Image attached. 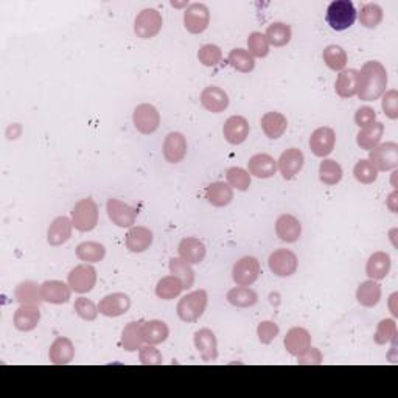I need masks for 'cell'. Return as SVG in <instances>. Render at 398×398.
I'll return each mask as SVG.
<instances>
[{
	"instance_id": "6da1fadb",
	"label": "cell",
	"mask_w": 398,
	"mask_h": 398,
	"mask_svg": "<svg viewBox=\"0 0 398 398\" xmlns=\"http://www.w3.org/2000/svg\"><path fill=\"white\" fill-rule=\"evenodd\" d=\"M358 80V97L361 102H375L388 87V70L378 61H367L362 65Z\"/></svg>"
},
{
	"instance_id": "7a4b0ae2",
	"label": "cell",
	"mask_w": 398,
	"mask_h": 398,
	"mask_svg": "<svg viewBox=\"0 0 398 398\" xmlns=\"http://www.w3.org/2000/svg\"><path fill=\"white\" fill-rule=\"evenodd\" d=\"M207 304H209V296H207L206 289H196L193 293H188L184 296L177 304V316L182 322L192 324L199 320L203 316Z\"/></svg>"
},
{
	"instance_id": "3957f363",
	"label": "cell",
	"mask_w": 398,
	"mask_h": 398,
	"mask_svg": "<svg viewBox=\"0 0 398 398\" xmlns=\"http://www.w3.org/2000/svg\"><path fill=\"white\" fill-rule=\"evenodd\" d=\"M358 11L350 0H335L327 8V22L336 32H344L353 25Z\"/></svg>"
},
{
	"instance_id": "277c9868",
	"label": "cell",
	"mask_w": 398,
	"mask_h": 398,
	"mask_svg": "<svg viewBox=\"0 0 398 398\" xmlns=\"http://www.w3.org/2000/svg\"><path fill=\"white\" fill-rule=\"evenodd\" d=\"M74 228L80 232H91L98 224V206L92 198L80 199L72 209Z\"/></svg>"
},
{
	"instance_id": "5b68a950",
	"label": "cell",
	"mask_w": 398,
	"mask_h": 398,
	"mask_svg": "<svg viewBox=\"0 0 398 398\" xmlns=\"http://www.w3.org/2000/svg\"><path fill=\"white\" fill-rule=\"evenodd\" d=\"M164 19L162 14L154 8L142 10L134 21V33L140 39H151L157 36L160 30H162Z\"/></svg>"
},
{
	"instance_id": "8992f818",
	"label": "cell",
	"mask_w": 398,
	"mask_h": 398,
	"mask_svg": "<svg viewBox=\"0 0 398 398\" xmlns=\"http://www.w3.org/2000/svg\"><path fill=\"white\" fill-rule=\"evenodd\" d=\"M67 282L69 287L72 288V291H75V293L78 294L91 293L95 285H97V269H95L91 263H82L75 266V268L70 271Z\"/></svg>"
},
{
	"instance_id": "52a82bcc",
	"label": "cell",
	"mask_w": 398,
	"mask_h": 398,
	"mask_svg": "<svg viewBox=\"0 0 398 398\" xmlns=\"http://www.w3.org/2000/svg\"><path fill=\"white\" fill-rule=\"evenodd\" d=\"M369 162L378 171H390L398 167V145L395 142H386L369 151Z\"/></svg>"
},
{
	"instance_id": "ba28073f",
	"label": "cell",
	"mask_w": 398,
	"mask_h": 398,
	"mask_svg": "<svg viewBox=\"0 0 398 398\" xmlns=\"http://www.w3.org/2000/svg\"><path fill=\"white\" fill-rule=\"evenodd\" d=\"M268 266L272 274L277 277H289L299 268L297 255L289 249H277L268 258Z\"/></svg>"
},
{
	"instance_id": "9c48e42d",
	"label": "cell",
	"mask_w": 398,
	"mask_h": 398,
	"mask_svg": "<svg viewBox=\"0 0 398 398\" xmlns=\"http://www.w3.org/2000/svg\"><path fill=\"white\" fill-rule=\"evenodd\" d=\"M133 123L140 134L151 135L159 129L160 114L153 104L142 103L134 109Z\"/></svg>"
},
{
	"instance_id": "30bf717a",
	"label": "cell",
	"mask_w": 398,
	"mask_h": 398,
	"mask_svg": "<svg viewBox=\"0 0 398 398\" xmlns=\"http://www.w3.org/2000/svg\"><path fill=\"white\" fill-rule=\"evenodd\" d=\"M261 274L260 261L255 257H243L234 265L232 278L239 287H251Z\"/></svg>"
},
{
	"instance_id": "8fae6325",
	"label": "cell",
	"mask_w": 398,
	"mask_h": 398,
	"mask_svg": "<svg viewBox=\"0 0 398 398\" xmlns=\"http://www.w3.org/2000/svg\"><path fill=\"white\" fill-rule=\"evenodd\" d=\"M210 23V11L204 3L188 5L184 13V27L188 33L199 34L207 30Z\"/></svg>"
},
{
	"instance_id": "7c38bea8",
	"label": "cell",
	"mask_w": 398,
	"mask_h": 398,
	"mask_svg": "<svg viewBox=\"0 0 398 398\" xmlns=\"http://www.w3.org/2000/svg\"><path fill=\"white\" fill-rule=\"evenodd\" d=\"M106 210H108V217L112 223L118 228H133L135 219L139 217V210L131 207L129 204H124L123 201L111 198L106 204Z\"/></svg>"
},
{
	"instance_id": "4fadbf2b",
	"label": "cell",
	"mask_w": 398,
	"mask_h": 398,
	"mask_svg": "<svg viewBox=\"0 0 398 398\" xmlns=\"http://www.w3.org/2000/svg\"><path fill=\"white\" fill-rule=\"evenodd\" d=\"M305 164V156L299 148H289L285 153H282L280 159L277 160V168L283 176V179L291 181L300 173Z\"/></svg>"
},
{
	"instance_id": "5bb4252c",
	"label": "cell",
	"mask_w": 398,
	"mask_h": 398,
	"mask_svg": "<svg viewBox=\"0 0 398 398\" xmlns=\"http://www.w3.org/2000/svg\"><path fill=\"white\" fill-rule=\"evenodd\" d=\"M336 145V134L335 131L329 126H320L316 131H313L310 137V150L318 157L330 156L335 150Z\"/></svg>"
},
{
	"instance_id": "9a60e30c",
	"label": "cell",
	"mask_w": 398,
	"mask_h": 398,
	"mask_svg": "<svg viewBox=\"0 0 398 398\" xmlns=\"http://www.w3.org/2000/svg\"><path fill=\"white\" fill-rule=\"evenodd\" d=\"M131 308V299L124 293H112L103 297L98 304V311L106 318H118L126 314Z\"/></svg>"
},
{
	"instance_id": "2e32d148",
	"label": "cell",
	"mask_w": 398,
	"mask_h": 398,
	"mask_svg": "<svg viewBox=\"0 0 398 398\" xmlns=\"http://www.w3.org/2000/svg\"><path fill=\"white\" fill-rule=\"evenodd\" d=\"M283 344L289 355L299 358V356L304 355L307 350L311 347V335L310 331L302 329V327H293L287 333V336H285Z\"/></svg>"
},
{
	"instance_id": "e0dca14e",
	"label": "cell",
	"mask_w": 398,
	"mask_h": 398,
	"mask_svg": "<svg viewBox=\"0 0 398 398\" xmlns=\"http://www.w3.org/2000/svg\"><path fill=\"white\" fill-rule=\"evenodd\" d=\"M249 122L241 115H232L225 120L223 135L230 145H241L249 137Z\"/></svg>"
},
{
	"instance_id": "ac0fdd59",
	"label": "cell",
	"mask_w": 398,
	"mask_h": 398,
	"mask_svg": "<svg viewBox=\"0 0 398 398\" xmlns=\"http://www.w3.org/2000/svg\"><path fill=\"white\" fill-rule=\"evenodd\" d=\"M193 341L203 361L212 362L218 358V341L210 329H201L196 331Z\"/></svg>"
},
{
	"instance_id": "d6986e66",
	"label": "cell",
	"mask_w": 398,
	"mask_h": 398,
	"mask_svg": "<svg viewBox=\"0 0 398 398\" xmlns=\"http://www.w3.org/2000/svg\"><path fill=\"white\" fill-rule=\"evenodd\" d=\"M187 139L181 133H170L164 140V157L170 164H179L187 156Z\"/></svg>"
},
{
	"instance_id": "ffe728a7",
	"label": "cell",
	"mask_w": 398,
	"mask_h": 398,
	"mask_svg": "<svg viewBox=\"0 0 398 398\" xmlns=\"http://www.w3.org/2000/svg\"><path fill=\"white\" fill-rule=\"evenodd\" d=\"M41 293H43V300L47 304L63 305L70 300L72 288L61 280H47L41 285Z\"/></svg>"
},
{
	"instance_id": "44dd1931",
	"label": "cell",
	"mask_w": 398,
	"mask_h": 398,
	"mask_svg": "<svg viewBox=\"0 0 398 398\" xmlns=\"http://www.w3.org/2000/svg\"><path fill=\"white\" fill-rule=\"evenodd\" d=\"M201 104L212 114H219L229 108V95L221 87L209 86L201 92Z\"/></svg>"
},
{
	"instance_id": "7402d4cb",
	"label": "cell",
	"mask_w": 398,
	"mask_h": 398,
	"mask_svg": "<svg viewBox=\"0 0 398 398\" xmlns=\"http://www.w3.org/2000/svg\"><path fill=\"white\" fill-rule=\"evenodd\" d=\"M74 223L72 219L67 217H58L52 221L47 230V243L50 246H61L64 243H67L72 236Z\"/></svg>"
},
{
	"instance_id": "603a6c76",
	"label": "cell",
	"mask_w": 398,
	"mask_h": 398,
	"mask_svg": "<svg viewBox=\"0 0 398 398\" xmlns=\"http://www.w3.org/2000/svg\"><path fill=\"white\" fill-rule=\"evenodd\" d=\"M247 171L258 179H269L277 171V160L269 154H255L247 162Z\"/></svg>"
},
{
	"instance_id": "cb8c5ba5",
	"label": "cell",
	"mask_w": 398,
	"mask_h": 398,
	"mask_svg": "<svg viewBox=\"0 0 398 398\" xmlns=\"http://www.w3.org/2000/svg\"><path fill=\"white\" fill-rule=\"evenodd\" d=\"M153 232L145 228V225H133V228L128 230L124 243H126V247L131 252L142 254L145 252L146 249H150V246L153 245Z\"/></svg>"
},
{
	"instance_id": "d4e9b609",
	"label": "cell",
	"mask_w": 398,
	"mask_h": 398,
	"mask_svg": "<svg viewBox=\"0 0 398 398\" xmlns=\"http://www.w3.org/2000/svg\"><path fill=\"white\" fill-rule=\"evenodd\" d=\"M75 358V346L69 338L59 336L56 338L49 350V360L55 366L70 364Z\"/></svg>"
},
{
	"instance_id": "484cf974",
	"label": "cell",
	"mask_w": 398,
	"mask_h": 398,
	"mask_svg": "<svg viewBox=\"0 0 398 398\" xmlns=\"http://www.w3.org/2000/svg\"><path fill=\"white\" fill-rule=\"evenodd\" d=\"M276 234L285 243H296L302 235V224L296 217L283 213L276 221Z\"/></svg>"
},
{
	"instance_id": "4316f807",
	"label": "cell",
	"mask_w": 398,
	"mask_h": 398,
	"mask_svg": "<svg viewBox=\"0 0 398 398\" xmlns=\"http://www.w3.org/2000/svg\"><path fill=\"white\" fill-rule=\"evenodd\" d=\"M41 320V311L38 305H21L14 311L13 316V324L16 327V330L23 331H33L36 329Z\"/></svg>"
},
{
	"instance_id": "83f0119b",
	"label": "cell",
	"mask_w": 398,
	"mask_h": 398,
	"mask_svg": "<svg viewBox=\"0 0 398 398\" xmlns=\"http://www.w3.org/2000/svg\"><path fill=\"white\" fill-rule=\"evenodd\" d=\"M177 252H179V258L187 261L188 265H198L206 258L207 249L201 240L195 239V236H187L179 243Z\"/></svg>"
},
{
	"instance_id": "f1b7e54d",
	"label": "cell",
	"mask_w": 398,
	"mask_h": 398,
	"mask_svg": "<svg viewBox=\"0 0 398 398\" xmlns=\"http://www.w3.org/2000/svg\"><path fill=\"white\" fill-rule=\"evenodd\" d=\"M390 255L386 252H373L366 263V274L371 280H383L390 272Z\"/></svg>"
},
{
	"instance_id": "f546056e",
	"label": "cell",
	"mask_w": 398,
	"mask_h": 398,
	"mask_svg": "<svg viewBox=\"0 0 398 398\" xmlns=\"http://www.w3.org/2000/svg\"><path fill=\"white\" fill-rule=\"evenodd\" d=\"M360 72L355 69H344L335 82V91L341 98H352L358 93Z\"/></svg>"
},
{
	"instance_id": "4dcf8cb0",
	"label": "cell",
	"mask_w": 398,
	"mask_h": 398,
	"mask_svg": "<svg viewBox=\"0 0 398 398\" xmlns=\"http://www.w3.org/2000/svg\"><path fill=\"white\" fill-rule=\"evenodd\" d=\"M288 128V120L287 117L280 112H266V114L261 117V129L266 137H269L272 140L280 139L285 134V131Z\"/></svg>"
},
{
	"instance_id": "1f68e13d",
	"label": "cell",
	"mask_w": 398,
	"mask_h": 398,
	"mask_svg": "<svg viewBox=\"0 0 398 398\" xmlns=\"http://www.w3.org/2000/svg\"><path fill=\"white\" fill-rule=\"evenodd\" d=\"M144 320L129 322L122 331V347L126 352H137L144 346Z\"/></svg>"
},
{
	"instance_id": "d6a6232c",
	"label": "cell",
	"mask_w": 398,
	"mask_h": 398,
	"mask_svg": "<svg viewBox=\"0 0 398 398\" xmlns=\"http://www.w3.org/2000/svg\"><path fill=\"white\" fill-rule=\"evenodd\" d=\"M384 135V124L375 122L369 124V126L360 129L358 135H356V144L361 148V150L372 151L373 148L379 145Z\"/></svg>"
},
{
	"instance_id": "836d02e7",
	"label": "cell",
	"mask_w": 398,
	"mask_h": 398,
	"mask_svg": "<svg viewBox=\"0 0 398 398\" xmlns=\"http://www.w3.org/2000/svg\"><path fill=\"white\" fill-rule=\"evenodd\" d=\"M382 285L377 280H366L362 282L358 289H356V300L358 304L364 308H373L378 305V302L382 300Z\"/></svg>"
},
{
	"instance_id": "e575fe53",
	"label": "cell",
	"mask_w": 398,
	"mask_h": 398,
	"mask_svg": "<svg viewBox=\"0 0 398 398\" xmlns=\"http://www.w3.org/2000/svg\"><path fill=\"white\" fill-rule=\"evenodd\" d=\"M14 299L19 302V305H38L43 300V293H41V285L33 280H25L19 283L14 289Z\"/></svg>"
},
{
	"instance_id": "d590c367",
	"label": "cell",
	"mask_w": 398,
	"mask_h": 398,
	"mask_svg": "<svg viewBox=\"0 0 398 398\" xmlns=\"http://www.w3.org/2000/svg\"><path fill=\"white\" fill-rule=\"evenodd\" d=\"M206 199L213 207H225L234 199V188L228 182H212L206 188Z\"/></svg>"
},
{
	"instance_id": "8d00e7d4",
	"label": "cell",
	"mask_w": 398,
	"mask_h": 398,
	"mask_svg": "<svg viewBox=\"0 0 398 398\" xmlns=\"http://www.w3.org/2000/svg\"><path fill=\"white\" fill-rule=\"evenodd\" d=\"M170 329L164 320H150L144 322V340L150 346H159L168 340Z\"/></svg>"
},
{
	"instance_id": "74e56055",
	"label": "cell",
	"mask_w": 398,
	"mask_h": 398,
	"mask_svg": "<svg viewBox=\"0 0 398 398\" xmlns=\"http://www.w3.org/2000/svg\"><path fill=\"white\" fill-rule=\"evenodd\" d=\"M76 257L85 263H100L106 257V247L102 243L85 241L76 246Z\"/></svg>"
},
{
	"instance_id": "f35d334b",
	"label": "cell",
	"mask_w": 398,
	"mask_h": 398,
	"mask_svg": "<svg viewBox=\"0 0 398 398\" xmlns=\"http://www.w3.org/2000/svg\"><path fill=\"white\" fill-rule=\"evenodd\" d=\"M225 299H228L230 305H234L236 308H251L254 305H257L258 296L249 287H236L229 291Z\"/></svg>"
},
{
	"instance_id": "ab89813d",
	"label": "cell",
	"mask_w": 398,
	"mask_h": 398,
	"mask_svg": "<svg viewBox=\"0 0 398 398\" xmlns=\"http://www.w3.org/2000/svg\"><path fill=\"white\" fill-rule=\"evenodd\" d=\"M184 291V285L175 276L162 277L156 285V296L162 300H173Z\"/></svg>"
},
{
	"instance_id": "60d3db41",
	"label": "cell",
	"mask_w": 398,
	"mask_h": 398,
	"mask_svg": "<svg viewBox=\"0 0 398 398\" xmlns=\"http://www.w3.org/2000/svg\"><path fill=\"white\" fill-rule=\"evenodd\" d=\"M342 167L333 159H324L319 165V179L329 187H333L342 179Z\"/></svg>"
},
{
	"instance_id": "b9f144b4",
	"label": "cell",
	"mask_w": 398,
	"mask_h": 398,
	"mask_svg": "<svg viewBox=\"0 0 398 398\" xmlns=\"http://www.w3.org/2000/svg\"><path fill=\"white\" fill-rule=\"evenodd\" d=\"M266 39H268L269 45L274 47H285L289 44L291 36H293V32H291V27L285 22H274L266 28L265 33Z\"/></svg>"
},
{
	"instance_id": "7bdbcfd3",
	"label": "cell",
	"mask_w": 398,
	"mask_h": 398,
	"mask_svg": "<svg viewBox=\"0 0 398 398\" xmlns=\"http://www.w3.org/2000/svg\"><path fill=\"white\" fill-rule=\"evenodd\" d=\"M324 63L327 67L335 70V72H342L347 65V53L340 45H327L324 49Z\"/></svg>"
},
{
	"instance_id": "ee69618b",
	"label": "cell",
	"mask_w": 398,
	"mask_h": 398,
	"mask_svg": "<svg viewBox=\"0 0 398 398\" xmlns=\"http://www.w3.org/2000/svg\"><path fill=\"white\" fill-rule=\"evenodd\" d=\"M170 272L171 276L179 278L184 285V289H190L195 283V271L192 269V265L182 258H171L170 260Z\"/></svg>"
},
{
	"instance_id": "f6af8a7d",
	"label": "cell",
	"mask_w": 398,
	"mask_h": 398,
	"mask_svg": "<svg viewBox=\"0 0 398 398\" xmlns=\"http://www.w3.org/2000/svg\"><path fill=\"white\" fill-rule=\"evenodd\" d=\"M229 64L241 74H249L255 67V59L245 49H234L229 53Z\"/></svg>"
},
{
	"instance_id": "bcb514c9",
	"label": "cell",
	"mask_w": 398,
	"mask_h": 398,
	"mask_svg": "<svg viewBox=\"0 0 398 398\" xmlns=\"http://www.w3.org/2000/svg\"><path fill=\"white\" fill-rule=\"evenodd\" d=\"M398 330L397 324L394 319H383L379 320V324L377 325V331L373 335V341H375L378 346H386L389 342H397Z\"/></svg>"
},
{
	"instance_id": "7dc6e473",
	"label": "cell",
	"mask_w": 398,
	"mask_h": 398,
	"mask_svg": "<svg viewBox=\"0 0 398 398\" xmlns=\"http://www.w3.org/2000/svg\"><path fill=\"white\" fill-rule=\"evenodd\" d=\"M383 8L378 3L362 5L360 13V22L366 28H377L383 21Z\"/></svg>"
},
{
	"instance_id": "c3c4849f",
	"label": "cell",
	"mask_w": 398,
	"mask_h": 398,
	"mask_svg": "<svg viewBox=\"0 0 398 398\" xmlns=\"http://www.w3.org/2000/svg\"><path fill=\"white\" fill-rule=\"evenodd\" d=\"M247 52L254 58H266L269 55V43L263 33L254 32L247 38Z\"/></svg>"
},
{
	"instance_id": "681fc988",
	"label": "cell",
	"mask_w": 398,
	"mask_h": 398,
	"mask_svg": "<svg viewBox=\"0 0 398 398\" xmlns=\"http://www.w3.org/2000/svg\"><path fill=\"white\" fill-rule=\"evenodd\" d=\"M353 175H355L356 181L361 182V184H366V186H369V184H373L377 181L378 170L369 162V159H361L355 165Z\"/></svg>"
},
{
	"instance_id": "f907efd6",
	"label": "cell",
	"mask_w": 398,
	"mask_h": 398,
	"mask_svg": "<svg viewBox=\"0 0 398 398\" xmlns=\"http://www.w3.org/2000/svg\"><path fill=\"white\" fill-rule=\"evenodd\" d=\"M225 177H228V184L239 192H246V190L251 187V175L249 171L240 167H232L228 170L225 173Z\"/></svg>"
},
{
	"instance_id": "816d5d0a",
	"label": "cell",
	"mask_w": 398,
	"mask_h": 398,
	"mask_svg": "<svg viewBox=\"0 0 398 398\" xmlns=\"http://www.w3.org/2000/svg\"><path fill=\"white\" fill-rule=\"evenodd\" d=\"M199 63L206 65V67H215L223 59V52L215 44H206L198 52Z\"/></svg>"
},
{
	"instance_id": "f5cc1de1",
	"label": "cell",
	"mask_w": 398,
	"mask_h": 398,
	"mask_svg": "<svg viewBox=\"0 0 398 398\" xmlns=\"http://www.w3.org/2000/svg\"><path fill=\"white\" fill-rule=\"evenodd\" d=\"M74 310L82 320H87V322H92V320L97 319L100 313L98 307L91 299H86V297H80V299L75 300Z\"/></svg>"
},
{
	"instance_id": "db71d44e",
	"label": "cell",
	"mask_w": 398,
	"mask_h": 398,
	"mask_svg": "<svg viewBox=\"0 0 398 398\" xmlns=\"http://www.w3.org/2000/svg\"><path fill=\"white\" fill-rule=\"evenodd\" d=\"M139 361L144 366H162L164 364V356L156 349V346H142L139 350Z\"/></svg>"
},
{
	"instance_id": "11a10c76",
	"label": "cell",
	"mask_w": 398,
	"mask_h": 398,
	"mask_svg": "<svg viewBox=\"0 0 398 398\" xmlns=\"http://www.w3.org/2000/svg\"><path fill=\"white\" fill-rule=\"evenodd\" d=\"M257 336L258 341L265 346H269V344L276 340L278 336V325L272 320H265V322H260L257 327Z\"/></svg>"
},
{
	"instance_id": "9f6ffc18",
	"label": "cell",
	"mask_w": 398,
	"mask_h": 398,
	"mask_svg": "<svg viewBox=\"0 0 398 398\" xmlns=\"http://www.w3.org/2000/svg\"><path fill=\"white\" fill-rule=\"evenodd\" d=\"M382 108L384 111V114L388 115L390 120H397L398 118V92L395 91V89H390V91L383 93Z\"/></svg>"
},
{
	"instance_id": "6f0895ef",
	"label": "cell",
	"mask_w": 398,
	"mask_h": 398,
	"mask_svg": "<svg viewBox=\"0 0 398 398\" xmlns=\"http://www.w3.org/2000/svg\"><path fill=\"white\" fill-rule=\"evenodd\" d=\"M377 122V112L373 111L369 106H364V108H360L355 114V123L358 124L360 129L369 126V124Z\"/></svg>"
},
{
	"instance_id": "680465c9",
	"label": "cell",
	"mask_w": 398,
	"mask_h": 398,
	"mask_svg": "<svg viewBox=\"0 0 398 398\" xmlns=\"http://www.w3.org/2000/svg\"><path fill=\"white\" fill-rule=\"evenodd\" d=\"M322 361H324V356H322V353H320V350L316 347H310L304 355L297 358V364L319 366V364H322Z\"/></svg>"
},
{
	"instance_id": "91938a15",
	"label": "cell",
	"mask_w": 398,
	"mask_h": 398,
	"mask_svg": "<svg viewBox=\"0 0 398 398\" xmlns=\"http://www.w3.org/2000/svg\"><path fill=\"white\" fill-rule=\"evenodd\" d=\"M397 293L395 294H392V297H390V310H392V314H394V316H398V310L395 308V300H397Z\"/></svg>"
},
{
	"instance_id": "94428289",
	"label": "cell",
	"mask_w": 398,
	"mask_h": 398,
	"mask_svg": "<svg viewBox=\"0 0 398 398\" xmlns=\"http://www.w3.org/2000/svg\"><path fill=\"white\" fill-rule=\"evenodd\" d=\"M395 198H397V192L392 193V195H390V198H389V207H390V210H392V212H395V210H397V207H395L394 204H392V203H394V201H395Z\"/></svg>"
}]
</instances>
